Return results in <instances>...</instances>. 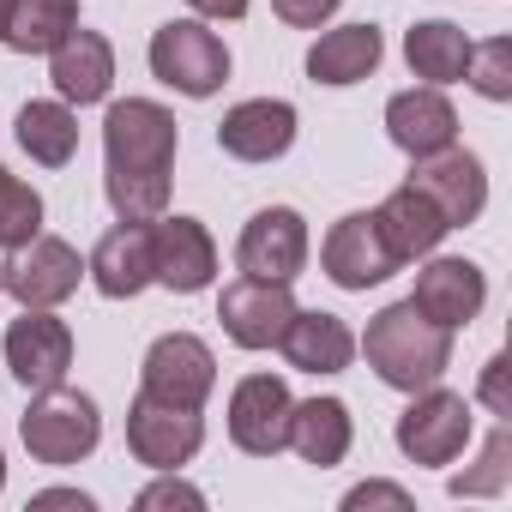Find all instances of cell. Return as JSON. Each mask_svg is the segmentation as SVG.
<instances>
[{"mask_svg":"<svg viewBox=\"0 0 512 512\" xmlns=\"http://www.w3.org/2000/svg\"><path fill=\"white\" fill-rule=\"evenodd\" d=\"M380 61H386L380 25H338L308 49V79L314 85H362Z\"/></svg>","mask_w":512,"mask_h":512,"instance_id":"603a6c76","label":"cell"},{"mask_svg":"<svg viewBox=\"0 0 512 512\" xmlns=\"http://www.w3.org/2000/svg\"><path fill=\"white\" fill-rule=\"evenodd\" d=\"M404 61H410V73L428 79V85H458L464 67H470V37H464L452 19H422V25H410V37H404Z\"/></svg>","mask_w":512,"mask_h":512,"instance_id":"484cf974","label":"cell"},{"mask_svg":"<svg viewBox=\"0 0 512 512\" xmlns=\"http://www.w3.org/2000/svg\"><path fill=\"white\" fill-rule=\"evenodd\" d=\"M217 320H223L229 344L272 350L284 338V326L296 320V296H290V284H272V278H235L217 302Z\"/></svg>","mask_w":512,"mask_h":512,"instance_id":"5bb4252c","label":"cell"},{"mask_svg":"<svg viewBox=\"0 0 512 512\" xmlns=\"http://www.w3.org/2000/svg\"><path fill=\"white\" fill-rule=\"evenodd\" d=\"M199 19H247V0H187Z\"/></svg>","mask_w":512,"mask_h":512,"instance_id":"e575fe53","label":"cell"},{"mask_svg":"<svg viewBox=\"0 0 512 512\" xmlns=\"http://www.w3.org/2000/svg\"><path fill=\"white\" fill-rule=\"evenodd\" d=\"M0 7H7V0H0Z\"/></svg>","mask_w":512,"mask_h":512,"instance_id":"74e56055","label":"cell"},{"mask_svg":"<svg viewBox=\"0 0 512 512\" xmlns=\"http://www.w3.org/2000/svg\"><path fill=\"white\" fill-rule=\"evenodd\" d=\"M350 440H356V422H350L344 398H308L290 410V446L302 452V464L332 470L350 458Z\"/></svg>","mask_w":512,"mask_h":512,"instance_id":"cb8c5ba5","label":"cell"},{"mask_svg":"<svg viewBox=\"0 0 512 512\" xmlns=\"http://www.w3.org/2000/svg\"><path fill=\"white\" fill-rule=\"evenodd\" d=\"M31 506H79V512H91V494H79V488H43V494H31Z\"/></svg>","mask_w":512,"mask_h":512,"instance_id":"d590c367","label":"cell"},{"mask_svg":"<svg viewBox=\"0 0 512 512\" xmlns=\"http://www.w3.org/2000/svg\"><path fill=\"white\" fill-rule=\"evenodd\" d=\"M19 440H25V452H31L37 464H55V470H67V464L91 458V452H97V440H103L97 398L67 392V386L37 392V398H31V410L19 416Z\"/></svg>","mask_w":512,"mask_h":512,"instance_id":"3957f363","label":"cell"},{"mask_svg":"<svg viewBox=\"0 0 512 512\" xmlns=\"http://www.w3.org/2000/svg\"><path fill=\"white\" fill-rule=\"evenodd\" d=\"M362 350H368V368H374L392 392H422V386H434V380L452 368V332L434 326V320H422V314L410 308V296L392 302V308H380V314L368 320Z\"/></svg>","mask_w":512,"mask_h":512,"instance_id":"7a4b0ae2","label":"cell"},{"mask_svg":"<svg viewBox=\"0 0 512 512\" xmlns=\"http://www.w3.org/2000/svg\"><path fill=\"white\" fill-rule=\"evenodd\" d=\"M506 368H512L506 356H488V368H482V404H488V410H494L500 422L512 416V392H506Z\"/></svg>","mask_w":512,"mask_h":512,"instance_id":"836d02e7","label":"cell"},{"mask_svg":"<svg viewBox=\"0 0 512 512\" xmlns=\"http://www.w3.org/2000/svg\"><path fill=\"white\" fill-rule=\"evenodd\" d=\"M217 145L235 163H272L296 145V109L284 97H247L217 121Z\"/></svg>","mask_w":512,"mask_h":512,"instance_id":"e0dca14e","label":"cell"},{"mask_svg":"<svg viewBox=\"0 0 512 512\" xmlns=\"http://www.w3.org/2000/svg\"><path fill=\"white\" fill-rule=\"evenodd\" d=\"M320 266H326V278H332L338 290H374V284H386L404 260L392 253V241H386V229H380L374 211H350V217H338V223L326 229Z\"/></svg>","mask_w":512,"mask_h":512,"instance_id":"9c48e42d","label":"cell"},{"mask_svg":"<svg viewBox=\"0 0 512 512\" xmlns=\"http://www.w3.org/2000/svg\"><path fill=\"white\" fill-rule=\"evenodd\" d=\"M49 79L61 91V103H103L115 85V49L103 31H73L67 43L49 49Z\"/></svg>","mask_w":512,"mask_h":512,"instance_id":"ffe728a7","label":"cell"},{"mask_svg":"<svg viewBox=\"0 0 512 512\" xmlns=\"http://www.w3.org/2000/svg\"><path fill=\"white\" fill-rule=\"evenodd\" d=\"M37 229H43V193L0 163V247L13 253V247H25Z\"/></svg>","mask_w":512,"mask_h":512,"instance_id":"f1b7e54d","label":"cell"},{"mask_svg":"<svg viewBox=\"0 0 512 512\" xmlns=\"http://www.w3.org/2000/svg\"><path fill=\"white\" fill-rule=\"evenodd\" d=\"M151 272L175 296H199L217 278V241L199 217H151Z\"/></svg>","mask_w":512,"mask_h":512,"instance_id":"4fadbf2b","label":"cell"},{"mask_svg":"<svg viewBox=\"0 0 512 512\" xmlns=\"http://www.w3.org/2000/svg\"><path fill=\"white\" fill-rule=\"evenodd\" d=\"M0 488H7V452H0Z\"/></svg>","mask_w":512,"mask_h":512,"instance_id":"8d00e7d4","label":"cell"},{"mask_svg":"<svg viewBox=\"0 0 512 512\" xmlns=\"http://www.w3.org/2000/svg\"><path fill=\"white\" fill-rule=\"evenodd\" d=\"M7 368L25 392H49L67 386L73 374V326L55 320V308H25L7 326Z\"/></svg>","mask_w":512,"mask_h":512,"instance_id":"30bf717a","label":"cell"},{"mask_svg":"<svg viewBox=\"0 0 512 512\" xmlns=\"http://www.w3.org/2000/svg\"><path fill=\"white\" fill-rule=\"evenodd\" d=\"M506 482H512V428L500 422L488 440H482V458H476V470H458L446 488L464 500H494V494H506Z\"/></svg>","mask_w":512,"mask_h":512,"instance_id":"83f0119b","label":"cell"},{"mask_svg":"<svg viewBox=\"0 0 512 512\" xmlns=\"http://www.w3.org/2000/svg\"><path fill=\"white\" fill-rule=\"evenodd\" d=\"M464 79H470L488 103H506V97H512V37L470 43V67H464Z\"/></svg>","mask_w":512,"mask_h":512,"instance_id":"f546056e","label":"cell"},{"mask_svg":"<svg viewBox=\"0 0 512 512\" xmlns=\"http://www.w3.org/2000/svg\"><path fill=\"white\" fill-rule=\"evenodd\" d=\"M290 410H296V398L278 374H247L229 392V440L247 458H278L290 446Z\"/></svg>","mask_w":512,"mask_h":512,"instance_id":"8fae6325","label":"cell"},{"mask_svg":"<svg viewBox=\"0 0 512 512\" xmlns=\"http://www.w3.org/2000/svg\"><path fill=\"white\" fill-rule=\"evenodd\" d=\"M205 446V422L199 410H181V404H163V398H133L127 404V452L151 470H181L193 452Z\"/></svg>","mask_w":512,"mask_h":512,"instance_id":"7c38bea8","label":"cell"},{"mask_svg":"<svg viewBox=\"0 0 512 512\" xmlns=\"http://www.w3.org/2000/svg\"><path fill=\"white\" fill-rule=\"evenodd\" d=\"M476 434V416H470V398L464 392H446L440 380L410 392V410L398 416V452L410 464H452Z\"/></svg>","mask_w":512,"mask_h":512,"instance_id":"5b68a950","label":"cell"},{"mask_svg":"<svg viewBox=\"0 0 512 512\" xmlns=\"http://www.w3.org/2000/svg\"><path fill=\"white\" fill-rule=\"evenodd\" d=\"M151 73L181 91V97H217L223 79H229V49L217 31H205L199 19H169L151 31V49H145Z\"/></svg>","mask_w":512,"mask_h":512,"instance_id":"277c9868","label":"cell"},{"mask_svg":"<svg viewBox=\"0 0 512 512\" xmlns=\"http://www.w3.org/2000/svg\"><path fill=\"white\" fill-rule=\"evenodd\" d=\"M410 187H422V193L440 205V217H446L452 229L476 223V217H482V205H488L482 157H470V151H458V145H446V151H434V157H416Z\"/></svg>","mask_w":512,"mask_h":512,"instance_id":"9a60e30c","label":"cell"},{"mask_svg":"<svg viewBox=\"0 0 512 512\" xmlns=\"http://www.w3.org/2000/svg\"><path fill=\"white\" fill-rule=\"evenodd\" d=\"M362 506H398V512H410V494L398 482H362V488L344 494V512H362Z\"/></svg>","mask_w":512,"mask_h":512,"instance_id":"d6a6232c","label":"cell"},{"mask_svg":"<svg viewBox=\"0 0 512 512\" xmlns=\"http://www.w3.org/2000/svg\"><path fill=\"white\" fill-rule=\"evenodd\" d=\"M338 7H344V0H272V13H278L290 31H320Z\"/></svg>","mask_w":512,"mask_h":512,"instance_id":"1f68e13d","label":"cell"},{"mask_svg":"<svg viewBox=\"0 0 512 512\" xmlns=\"http://www.w3.org/2000/svg\"><path fill=\"white\" fill-rule=\"evenodd\" d=\"M217 386V356L205 338L193 332H163L151 350H145V368H139V392L145 398H163V404H181V410H199Z\"/></svg>","mask_w":512,"mask_h":512,"instance_id":"52a82bcc","label":"cell"},{"mask_svg":"<svg viewBox=\"0 0 512 512\" xmlns=\"http://www.w3.org/2000/svg\"><path fill=\"white\" fill-rule=\"evenodd\" d=\"M79 31V0H7L0 7V43L13 55H49Z\"/></svg>","mask_w":512,"mask_h":512,"instance_id":"d4e9b609","label":"cell"},{"mask_svg":"<svg viewBox=\"0 0 512 512\" xmlns=\"http://www.w3.org/2000/svg\"><path fill=\"white\" fill-rule=\"evenodd\" d=\"M482 302H488V278L476 260H428L416 272V290H410V308L446 332L470 326L482 314Z\"/></svg>","mask_w":512,"mask_h":512,"instance_id":"2e32d148","label":"cell"},{"mask_svg":"<svg viewBox=\"0 0 512 512\" xmlns=\"http://www.w3.org/2000/svg\"><path fill=\"white\" fill-rule=\"evenodd\" d=\"M386 133L416 163V157H434V151L458 145V109L446 103L440 85H416V91H398L386 103Z\"/></svg>","mask_w":512,"mask_h":512,"instance_id":"ac0fdd59","label":"cell"},{"mask_svg":"<svg viewBox=\"0 0 512 512\" xmlns=\"http://www.w3.org/2000/svg\"><path fill=\"white\" fill-rule=\"evenodd\" d=\"M175 145H181V127L163 103H151V97L109 103V115H103V193H109L115 217L151 223L169 211Z\"/></svg>","mask_w":512,"mask_h":512,"instance_id":"6da1fadb","label":"cell"},{"mask_svg":"<svg viewBox=\"0 0 512 512\" xmlns=\"http://www.w3.org/2000/svg\"><path fill=\"white\" fill-rule=\"evenodd\" d=\"M13 133L31 151V163H43V169H67L73 151H79V115H73V103H25L19 121H13Z\"/></svg>","mask_w":512,"mask_h":512,"instance_id":"4316f807","label":"cell"},{"mask_svg":"<svg viewBox=\"0 0 512 512\" xmlns=\"http://www.w3.org/2000/svg\"><path fill=\"white\" fill-rule=\"evenodd\" d=\"M278 350L290 356L296 374H344L356 362V332L338 314H326V308H296V320L284 326Z\"/></svg>","mask_w":512,"mask_h":512,"instance_id":"44dd1931","label":"cell"},{"mask_svg":"<svg viewBox=\"0 0 512 512\" xmlns=\"http://www.w3.org/2000/svg\"><path fill=\"white\" fill-rule=\"evenodd\" d=\"M163 506H187V512H199L205 494H199L193 482H181L175 470H163V482H151V488L139 494V512H163Z\"/></svg>","mask_w":512,"mask_h":512,"instance_id":"4dcf8cb0","label":"cell"},{"mask_svg":"<svg viewBox=\"0 0 512 512\" xmlns=\"http://www.w3.org/2000/svg\"><path fill=\"white\" fill-rule=\"evenodd\" d=\"M235 266L241 278H272V284H296L308 266V223L296 205H266L253 211L241 241H235Z\"/></svg>","mask_w":512,"mask_h":512,"instance_id":"ba28073f","label":"cell"},{"mask_svg":"<svg viewBox=\"0 0 512 512\" xmlns=\"http://www.w3.org/2000/svg\"><path fill=\"white\" fill-rule=\"evenodd\" d=\"M85 272H91L97 296H109V302H133L139 290H151L157 284V272H151V223H127L121 217L97 241V253L85 260Z\"/></svg>","mask_w":512,"mask_h":512,"instance_id":"d6986e66","label":"cell"},{"mask_svg":"<svg viewBox=\"0 0 512 512\" xmlns=\"http://www.w3.org/2000/svg\"><path fill=\"white\" fill-rule=\"evenodd\" d=\"M85 278V260L79 247L61 241V235H31L25 247H13V260L0 266V290H7L19 308H61Z\"/></svg>","mask_w":512,"mask_h":512,"instance_id":"8992f818","label":"cell"},{"mask_svg":"<svg viewBox=\"0 0 512 512\" xmlns=\"http://www.w3.org/2000/svg\"><path fill=\"white\" fill-rule=\"evenodd\" d=\"M380 229H386V241H392V253H398V260H428V253L452 235V223L440 217V205L422 193V187H392L386 199H380Z\"/></svg>","mask_w":512,"mask_h":512,"instance_id":"7402d4cb","label":"cell"}]
</instances>
